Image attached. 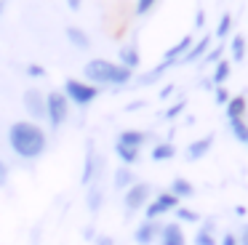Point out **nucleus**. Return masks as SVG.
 <instances>
[{"label":"nucleus","instance_id":"16","mask_svg":"<svg viewBox=\"0 0 248 245\" xmlns=\"http://www.w3.org/2000/svg\"><path fill=\"white\" fill-rule=\"evenodd\" d=\"M118 64H120V67H125V69H131V72L139 67V64H141V56H139V48H136V43H131V46H123V48H120Z\"/></svg>","mask_w":248,"mask_h":245},{"label":"nucleus","instance_id":"19","mask_svg":"<svg viewBox=\"0 0 248 245\" xmlns=\"http://www.w3.org/2000/svg\"><path fill=\"white\" fill-rule=\"evenodd\" d=\"M168 192H171L176 200H187V197L195 195V186H192V181H187V179H182V176H176V179L168 184Z\"/></svg>","mask_w":248,"mask_h":245},{"label":"nucleus","instance_id":"6","mask_svg":"<svg viewBox=\"0 0 248 245\" xmlns=\"http://www.w3.org/2000/svg\"><path fill=\"white\" fill-rule=\"evenodd\" d=\"M179 208V200L171 195V192H160L157 197H152L150 202H147V208H144V216L150 218V221H157L160 216H166V213H171V211H176Z\"/></svg>","mask_w":248,"mask_h":245},{"label":"nucleus","instance_id":"25","mask_svg":"<svg viewBox=\"0 0 248 245\" xmlns=\"http://www.w3.org/2000/svg\"><path fill=\"white\" fill-rule=\"evenodd\" d=\"M227 125H230V133L237 138V141L246 144V138H248V122L243 120V117H232V120H227Z\"/></svg>","mask_w":248,"mask_h":245},{"label":"nucleus","instance_id":"8","mask_svg":"<svg viewBox=\"0 0 248 245\" xmlns=\"http://www.w3.org/2000/svg\"><path fill=\"white\" fill-rule=\"evenodd\" d=\"M211 147H214V133H205V136H200V138L187 144L184 157H187V163H198V160H203L211 152Z\"/></svg>","mask_w":248,"mask_h":245},{"label":"nucleus","instance_id":"42","mask_svg":"<svg viewBox=\"0 0 248 245\" xmlns=\"http://www.w3.org/2000/svg\"><path fill=\"white\" fill-rule=\"evenodd\" d=\"M246 147H248V138H246Z\"/></svg>","mask_w":248,"mask_h":245},{"label":"nucleus","instance_id":"15","mask_svg":"<svg viewBox=\"0 0 248 245\" xmlns=\"http://www.w3.org/2000/svg\"><path fill=\"white\" fill-rule=\"evenodd\" d=\"M192 243L195 245H219V240H216V221L208 218V221L200 224V229L195 232Z\"/></svg>","mask_w":248,"mask_h":245},{"label":"nucleus","instance_id":"3","mask_svg":"<svg viewBox=\"0 0 248 245\" xmlns=\"http://www.w3.org/2000/svg\"><path fill=\"white\" fill-rule=\"evenodd\" d=\"M67 115H70V101H67V96L62 93V91L46 93V120H48L51 131L64 125Z\"/></svg>","mask_w":248,"mask_h":245},{"label":"nucleus","instance_id":"4","mask_svg":"<svg viewBox=\"0 0 248 245\" xmlns=\"http://www.w3.org/2000/svg\"><path fill=\"white\" fill-rule=\"evenodd\" d=\"M62 93L67 96V101H72L75 107H88L93 99L99 96V88L91 83H86V80H64V88H62Z\"/></svg>","mask_w":248,"mask_h":245},{"label":"nucleus","instance_id":"29","mask_svg":"<svg viewBox=\"0 0 248 245\" xmlns=\"http://www.w3.org/2000/svg\"><path fill=\"white\" fill-rule=\"evenodd\" d=\"M184 107H187V101H184V99L173 101V104L166 109V115H163V120H173V117H179V115L184 112Z\"/></svg>","mask_w":248,"mask_h":245},{"label":"nucleus","instance_id":"20","mask_svg":"<svg viewBox=\"0 0 248 245\" xmlns=\"http://www.w3.org/2000/svg\"><path fill=\"white\" fill-rule=\"evenodd\" d=\"M67 40H70V46L78 48V51H86V48L91 46V37H88L86 30H80V27H67Z\"/></svg>","mask_w":248,"mask_h":245},{"label":"nucleus","instance_id":"30","mask_svg":"<svg viewBox=\"0 0 248 245\" xmlns=\"http://www.w3.org/2000/svg\"><path fill=\"white\" fill-rule=\"evenodd\" d=\"M230 96H232V93L224 88V85H219V88H214V101H216L219 107H227V101H230Z\"/></svg>","mask_w":248,"mask_h":245},{"label":"nucleus","instance_id":"1","mask_svg":"<svg viewBox=\"0 0 248 245\" xmlns=\"http://www.w3.org/2000/svg\"><path fill=\"white\" fill-rule=\"evenodd\" d=\"M6 138H8L11 152L16 154V157H22V160H38L40 154L48 149V136H46V131L32 120L11 122Z\"/></svg>","mask_w":248,"mask_h":245},{"label":"nucleus","instance_id":"9","mask_svg":"<svg viewBox=\"0 0 248 245\" xmlns=\"http://www.w3.org/2000/svg\"><path fill=\"white\" fill-rule=\"evenodd\" d=\"M189 46H192V35H184L182 40H176L166 53H163V61L157 64V67H160V69H171L173 64H179V59H182L184 53H187V48H189Z\"/></svg>","mask_w":248,"mask_h":245},{"label":"nucleus","instance_id":"24","mask_svg":"<svg viewBox=\"0 0 248 245\" xmlns=\"http://www.w3.org/2000/svg\"><path fill=\"white\" fill-rule=\"evenodd\" d=\"M102 202H104V192L99 189L96 184H91V186H88V192H86V205H88V211H91V213L102 211Z\"/></svg>","mask_w":248,"mask_h":245},{"label":"nucleus","instance_id":"18","mask_svg":"<svg viewBox=\"0 0 248 245\" xmlns=\"http://www.w3.org/2000/svg\"><path fill=\"white\" fill-rule=\"evenodd\" d=\"M227 120H232V117H246V109H248V99L246 93H235L230 96V101H227Z\"/></svg>","mask_w":248,"mask_h":245},{"label":"nucleus","instance_id":"31","mask_svg":"<svg viewBox=\"0 0 248 245\" xmlns=\"http://www.w3.org/2000/svg\"><path fill=\"white\" fill-rule=\"evenodd\" d=\"M157 0H136V16H147L152 8H155Z\"/></svg>","mask_w":248,"mask_h":245},{"label":"nucleus","instance_id":"2","mask_svg":"<svg viewBox=\"0 0 248 245\" xmlns=\"http://www.w3.org/2000/svg\"><path fill=\"white\" fill-rule=\"evenodd\" d=\"M83 77H88L91 85H107V88H123L134 80V72L120 67L118 61H107V59H91L83 67Z\"/></svg>","mask_w":248,"mask_h":245},{"label":"nucleus","instance_id":"38","mask_svg":"<svg viewBox=\"0 0 248 245\" xmlns=\"http://www.w3.org/2000/svg\"><path fill=\"white\" fill-rule=\"evenodd\" d=\"M195 27H198V30H200V27H205V11L203 8L195 14Z\"/></svg>","mask_w":248,"mask_h":245},{"label":"nucleus","instance_id":"22","mask_svg":"<svg viewBox=\"0 0 248 245\" xmlns=\"http://www.w3.org/2000/svg\"><path fill=\"white\" fill-rule=\"evenodd\" d=\"M230 59H232V64H240L243 59H246V35H240V32H235V35H232Z\"/></svg>","mask_w":248,"mask_h":245},{"label":"nucleus","instance_id":"5","mask_svg":"<svg viewBox=\"0 0 248 245\" xmlns=\"http://www.w3.org/2000/svg\"><path fill=\"white\" fill-rule=\"evenodd\" d=\"M150 200H152V184L136 181V184H131L128 189H125L123 208H125V213H136V211H144Z\"/></svg>","mask_w":248,"mask_h":245},{"label":"nucleus","instance_id":"41","mask_svg":"<svg viewBox=\"0 0 248 245\" xmlns=\"http://www.w3.org/2000/svg\"><path fill=\"white\" fill-rule=\"evenodd\" d=\"M6 3L8 0H0V16H3V11H6Z\"/></svg>","mask_w":248,"mask_h":245},{"label":"nucleus","instance_id":"7","mask_svg":"<svg viewBox=\"0 0 248 245\" xmlns=\"http://www.w3.org/2000/svg\"><path fill=\"white\" fill-rule=\"evenodd\" d=\"M22 104H24V109H27V115H30V120H46V93L43 91H38V88H27L24 91V96H22Z\"/></svg>","mask_w":248,"mask_h":245},{"label":"nucleus","instance_id":"39","mask_svg":"<svg viewBox=\"0 0 248 245\" xmlns=\"http://www.w3.org/2000/svg\"><path fill=\"white\" fill-rule=\"evenodd\" d=\"M67 5H70L72 11H78V8H80V5H83V0H67Z\"/></svg>","mask_w":248,"mask_h":245},{"label":"nucleus","instance_id":"13","mask_svg":"<svg viewBox=\"0 0 248 245\" xmlns=\"http://www.w3.org/2000/svg\"><path fill=\"white\" fill-rule=\"evenodd\" d=\"M147 138H150V136H147L144 131H136V128H125V131H120V133H118V141H115V144L141 152V147L147 144Z\"/></svg>","mask_w":248,"mask_h":245},{"label":"nucleus","instance_id":"40","mask_svg":"<svg viewBox=\"0 0 248 245\" xmlns=\"http://www.w3.org/2000/svg\"><path fill=\"white\" fill-rule=\"evenodd\" d=\"M139 107H144V101H134V104H128V107H125V109L131 112V109H139Z\"/></svg>","mask_w":248,"mask_h":245},{"label":"nucleus","instance_id":"27","mask_svg":"<svg viewBox=\"0 0 248 245\" xmlns=\"http://www.w3.org/2000/svg\"><path fill=\"white\" fill-rule=\"evenodd\" d=\"M173 213H176V218H179V221H187V224H195V221H200V213H198V211H192V208H184V205H179Z\"/></svg>","mask_w":248,"mask_h":245},{"label":"nucleus","instance_id":"26","mask_svg":"<svg viewBox=\"0 0 248 245\" xmlns=\"http://www.w3.org/2000/svg\"><path fill=\"white\" fill-rule=\"evenodd\" d=\"M232 30V14H221L219 21H216V30H214V37L216 40H224Z\"/></svg>","mask_w":248,"mask_h":245},{"label":"nucleus","instance_id":"17","mask_svg":"<svg viewBox=\"0 0 248 245\" xmlns=\"http://www.w3.org/2000/svg\"><path fill=\"white\" fill-rule=\"evenodd\" d=\"M131 184H136L134 170H131L128 165H120V168H115V173H112V186H115V189L125 192Z\"/></svg>","mask_w":248,"mask_h":245},{"label":"nucleus","instance_id":"21","mask_svg":"<svg viewBox=\"0 0 248 245\" xmlns=\"http://www.w3.org/2000/svg\"><path fill=\"white\" fill-rule=\"evenodd\" d=\"M230 75H232V61H230V59H221V61L214 67V75H211V85H216V88H219V85H224L227 80H230Z\"/></svg>","mask_w":248,"mask_h":245},{"label":"nucleus","instance_id":"10","mask_svg":"<svg viewBox=\"0 0 248 245\" xmlns=\"http://www.w3.org/2000/svg\"><path fill=\"white\" fill-rule=\"evenodd\" d=\"M160 227H163V224L144 218V221H141L139 227L134 229V243H136V245H152L157 237H160Z\"/></svg>","mask_w":248,"mask_h":245},{"label":"nucleus","instance_id":"28","mask_svg":"<svg viewBox=\"0 0 248 245\" xmlns=\"http://www.w3.org/2000/svg\"><path fill=\"white\" fill-rule=\"evenodd\" d=\"M221 56H224V46H221V43H219V46L208 48V53H205V56H203V64H214V67H216V64L221 61Z\"/></svg>","mask_w":248,"mask_h":245},{"label":"nucleus","instance_id":"37","mask_svg":"<svg viewBox=\"0 0 248 245\" xmlns=\"http://www.w3.org/2000/svg\"><path fill=\"white\" fill-rule=\"evenodd\" d=\"M237 245H248V224H243L240 234H237Z\"/></svg>","mask_w":248,"mask_h":245},{"label":"nucleus","instance_id":"35","mask_svg":"<svg viewBox=\"0 0 248 245\" xmlns=\"http://www.w3.org/2000/svg\"><path fill=\"white\" fill-rule=\"evenodd\" d=\"M173 91H176V85H173V83L163 85V88H160V93H157V99H168V96H171Z\"/></svg>","mask_w":248,"mask_h":245},{"label":"nucleus","instance_id":"36","mask_svg":"<svg viewBox=\"0 0 248 245\" xmlns=\"http://www.w3.org/2000/svg\"><path fill=\"white\" fill-rule=\"evenodd\" d=\"M93 245H118V243H115V240L109 237V234H99V237L93 240Z\"/></svg>","mask_w":248,"mask_h":245},{"label":"nucleus","instance_id":"33","mask_svg":"<svg viewBox=\"0 0 248 245\" xmlns=\"http://www.w3.org/2000/svg\"><path fill=\"white\" fill-rule=\"evenodd\" d=\"M219 245H237V234L235 232H224L219 240Z\"/></svg>","mask_w":248,"mask_h":245},{"label":"nucleus","instance_id":"32","mask_svg":"<svg viewBox=\"0 0 248 245\" xmlns=\"http://www.w3.org/2000/svg\"><path fill=\"white\" fill-rule=\"evenodd\" d=\"M27 75L30 77H46V69L40 64H27Z\"/></svg>","mask_w":248,"mask_h":245},{"label":"nucleus","instance_id":"34","mask_svg":"<svg viewBox=\"0 0 248 245\" xmlns=\"http://www.w3.org/2000/svg\"><path fill=\"white\" fill-rule=\"evenodd\" d=\"M8 173H11V170H8V165L3 163V160H0V189H3V186L8 184Z\"/></svg>","mask_w":248,"mask_h":245},{"label":"nucleus","instance_id":"12","mask_svg":"<svg viewBox=\"0 0 248 245\" xmlns=\"http://www.w3.org/2000/svg\"><path fill=\"white\" fill-rule=\"evenodd\" d=\"M160 245H187V237H184V229L179 221H171V224H163L160 227Z\"/></svg>","mask_w":248,"mask_h":245},{"label":"nucleus","instance_id":"14","mask_svg":"<svg viewBox=\"0 0 248 245\" xmlns=\"http://www.w3.org/2000/svg\"><path fill=\"white\" fill-rule=\"evenodd\" d=\"M96 170H99L96 149H93V144H88V147H86V157H83V176H80V181L86 186H91V181L96 179Z\"/></svg>","mask_w":248,"mask_h":245},{"label":"nucleus","instance_id":"11","mask_svg":"<svg viewBox=\"0 0 248 245\" xmlns=\"http://www.w3.org/2000/svg\"><path fill=\"white\" fill-rule=\"evenodd\" d=\"M211 48V35H203L200 40H192V46L187 48V53H184L182 59H179V64H195V61H203V56L208 53Z\"/></svg>","mask_w":248,"mask_h":245},{"label":"nucleus","instance_id":"23","mask_svg":"<svg viewBox=\"0 0 248 245\" xmlns=\"http://www.w3.org/2000/svg\"><path fill=\"white\" fill-rule=\"evenodd\" d=\"M173 154H176V147H173L171 141H157L155 147H152L150 157L155 160V163H166V160H171Z\"/></svg>","mask_w":248,"mask_h":245}]
</instances>
